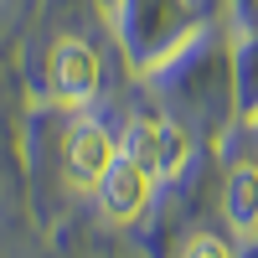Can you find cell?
Listing matches in <instances>:
<instances>
[{
    "label": "cell",
    "instance_id": "5b68a950",
    "mask_svg": "<svg viewBox=\"0 0 258 258\" xmlns=\"http://www.w3.org/2000/svg\"><path fill=\"white\" fill-rule=\"evenodd\" d=\"M222 212H227V222H232L238 238H258V165H238L227 176Z\"/></svg>",
    "mask_w": 258,
    "mask_h": 258
},
{
    "label": "cell",
    "instance_id": "6da1fadb",
    "mask_svg": "<svg viewBox=\"0 0 258 258\" xmlns=\"http://www.w3.org/2000/svg\"><path fill=\"white\" fill-rule=\"evenodd\" d=\"M119 150L129 160H140L155 181H165V176H181V165L191 160V135L181 124H170V119H150V124L129 129Z\"/></svg>",
    "mask_w": 258,
    "mask_h": 258
},
{
    "label": "cell",
    "instance_id": "8992f818",
    "mask_svg": "<svg viewBox=\"0 0 258 258\" xmlns=\"http://www.w3.org/2000/svg\"><path fill=\"white\" fill-rule=\"evenodd\" d=\"M186 258H232V248L222 238H212V232H202V238L186 243Z\"/></svg>",
    "mask_w": 258,
    "mask_h": 258
},
{
    "label": "cell",
    "instance_id": "7a4b0ae2",
    "mask_svg": "<svg viewBox=\"0 0 258 258\" xmlns=\"http://www.w3.org/2000/svg\"><path fill=\"white\" fill-rule=\"evenodd\" d=\"M98 197V212L109 217L114 227H124V222H135L140 212L150 207V197H155V176L140 165V160H129L124 150H119V160H114V170L103 176V186L93 191Z\"/></svg>",
    "mask_w": 258,
    "mask_h": 258
},
{
    "label": "cell",
    "instance_id": "277c9868",
    "mask_svg": "<svg viewBox=\"0 0 258 258\" xmlns=\"http://www.w3.org/2000/svg\"><path fill=\"white\" fill-rule=\"evenodd\" d=\"M47 83H52V93H57L62 103H88V98L98 93V57H93V47H88V41H78V36L57 41V47H52V68H47Z\"/></svg>",
    "mask_w": 258,
    "mask_h": 258
},
{
    "label": "cell",
    "instance_id": "3957f363",
    "mask_svg": "<svg viewBox=\"0 0 258 258\" xmlns=\"http://www.w3.org/2000/svg\"><path fill=\"white\" fill-rule=\"evenodd\" d=\"M114 160H119V140L103 124L83 119L68 135V181H73V191H98L103 176L114 170Z\"/></svg>",
    "mask_w": 258,
    "mask_h": 258
}]
</instances>
